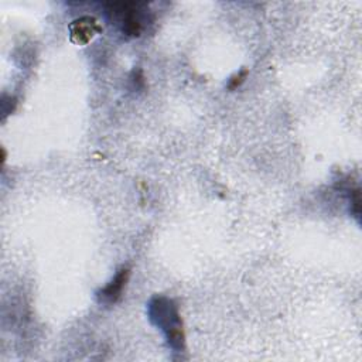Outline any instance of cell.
<instances>
[{"label": "cell", "mask_w": 362, "mask_h": 362, "mask_svg": "<svg viewBox=\"0 0 362 362\" xmlns=\"http://www.w3.org/2000/svg\"><path fill=\"white\" fill-rule=\"evenodd\" d=\"M150 320L166 333L167 341L171 348L183 349L184 333L177 306L167 297H156L149 304Z\"/></svg>", "instance_id": "1"}, {"label": "cell", "mask_w": 362, "mask_h": 362, "mask_svg": "<svg viewBox=\"0 0 362 362\" xmlns=\"http://www.w3.org/2000/svg\"><path fill=\"white\" fill-rule=\"evenodd\" d=\"M145 3H109L107 15L127 37H139L149 22Z\"/></svg>", "instance_id": "2"}, {"label": "cell", "mask_w": 362, "mask_h": 362, "mask_svg": "<svg viewBox=\"0 0 362 362\" xmlns=\"http://www.w3.org/2000/svg\"><path fill=\"white\" fill-rule=\"evenodd\" d=\"M129 275H130V270L127 267H122L119 272L116 278L107 286L104 288L101 292H98V299L101 303H105V304H113L119 300L122 292H123V288L126 286L127 283V279H129Z\"/></svg>", "instance_id": "3"}, {"label": "cell", "mask_w": 362, "mask_h": 362, "mask_svg": "<svg viewBox=\"0 0 362 362\" xmlns=\"http://www.w3.org/2000/svg\"><path fill=\"white\" fill-rule=\"evenodd\" d=\"M71 38L77 44H86L98 31L100 26L93 17H81L70 26Z\"/></svg>", "instance_id": "4"}, {"label": "cell", "mask_w": 362, "mask_h": 362, "mask_svg": "<svg viewBox=\"0 0 362 362\" xmlns=\"http://www.w3.org/2000/svg\"><path fill=\"white\" fill-rule=\"evenodd\" d=\"M246 74H248V71L246 70H244L242 72H239L238 75H235L233 79H231V82H230V85H228V88L230 89H235V88H238L244 81H245V78H246Z\"/></svg>", "instance_id": "5"}]
</instances>
